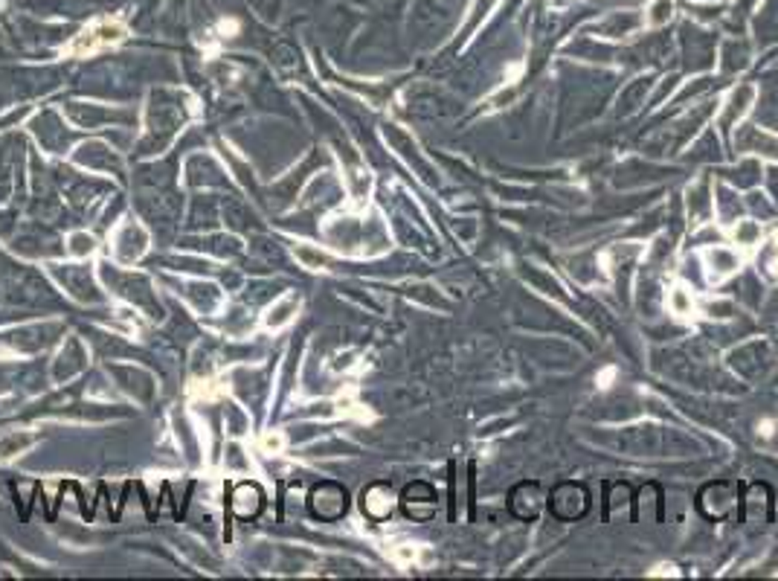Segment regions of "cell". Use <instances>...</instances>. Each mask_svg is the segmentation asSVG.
<instances>
[{
	"label": "cell",
	"instance_id": "cell-9",
	"mask_svg": "<svg viewBox=\"0 0 778 581\" xmlns=\"http://www.w3.org/2000/svg\"><path fill=\"white\" fill-rule=\"evenodd\" d=\"M619 506H630L634 508V489L627 482H610L607 486V503H604V518L610 520V515L616 512Z\"/></svg>",
	"mask_w": 778,
	"mask_h": 581
},
{
	"label": "cell",
	"instance_id": "cell-3",
	"mask_svg": "<svg viewBox=\"0 0 778 581\" xmlns=\"http://www.w3.org/2000/svg\"><path fill=\"white\" fill-rule=\"evenodd\" d=\"M125 35H128V30L119 20H96L82 35H76V41L67 47V53L70 56H93L111 44H119Z\"/></svg>",
	"mask_w": 778,
	"mask_h": 581
},
{
	"label": "cell",
	"instance_id": "cell-2",
	"mask_svg": "<svg viewBox=\"0 0 778 581\" xmlns=\"http://www.w3.org/2000/svg\"><path fill=\"white\" fill-rule=\"evenodd\" d=\"M546 506L555 520L561 523H575L581 518L590 515L593 508V497H590V489L584 482H575V479H564L549 491L546 497Z\"/></svg>",
	"mask_w": 778,
	"mask_h": 581
},
{
	"label": "cell",
	"instance_id": "cell-8",
	"mask_svg": "<svg viewBox=\"0 0 778 581\" xmlns=\"http://www.w3.org/2000/svg\"><path fill=\"white\" fill-rule=\"evenodd\" d=\"M261 508V491L253 482H241V486L233 491V512L241 518H250Z\"/></svg>",
	"mask_w": 778,
	"mask_h": 581
},
{
	"label": "cell",
	"instance_id": "cell-7",
	"mask_svg": "<svg viewBox=\"0 0 778 581\" xmlns=\"http://www.w3.org/2000/svg\"><path fill=\"white\" fill-rule=\"evenodd\" d=\"M363 512H366L369 518H386L389 512H393V489L386 486V482H375V486H369L366 491H363Z\"/></svg>",
	"mask_w": 778,
	"mask_h": 581
},
{
	"label": "cell",
	"instance_id": "cell-4",
	"mask_svg": "<svg viewBox=\"0 0 778 581\" xmlns=\"http://www.w3.org/2000/svg\"><path fill=\"white\" fill-rule=\"evenodd\" d=\"M543 506H546V494L541 489V482H534V479L517 482L512 494H508V512L517 520H538Z\"/></svg>",
	"mask_w": 778,
	"mask_h": 581
},
{
	"label": "cell",
	"instance_id": "cell-5",
	"mask_svg": "<svg viewBox=\"0 0 778 581\" xmlns=\"http://www.w3.org/2000/svg\"><path fill=\"white\" fill-rule=\"evenodd\" d=\"M401 508L412 520H430L436 515V508H439V494H436L430 482H412L401 494Z\"/></svg>",
	"mask_w": 778,
	"mask_h": 581
},
{
	"label": "cell",
	"instance_id": "cell-1",
	"mask_svg": "<svg viewBox=\"0 0 778 581\" xmlns=\"http://www.w3.org/2000/svg\"><path fill=\"white\" fill-rule=\"evenodd\" d=\"M743 486L738 479H712L697 491V512L706 520H738L743 508Z\"/></svg>",
	"mask_w": 778,
	"mask_h": 581
},
{
	"label": "cell",
	"instance_id": "cell-6",
	"mask_svg": "<svg viewBox=\"0 0 778 581\" xmlns=\"http://www.w3.org/2000/svg\"><path fill=\"white\" fill-rule=\"evenodd\" d=\"M662 515H665L662 489L656 486V482H645L634 494V520L636 523H662Z\"/></svg>",
	"mask_w": 778,
	"mask_h": 581
}]
</instances>
